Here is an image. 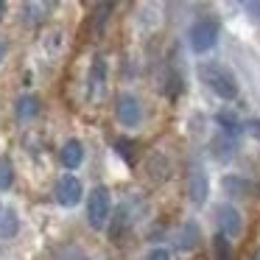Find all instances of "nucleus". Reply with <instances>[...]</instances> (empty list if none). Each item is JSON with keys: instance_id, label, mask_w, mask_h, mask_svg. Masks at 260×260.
<instances>
[{"instance_id": "ddd939ff", "label": "nucleus", "mask_w": 260, "mask_h": 260, "mask_svg": "<svg viewBox=\"0 0 260 260\" xmlns=\"http://www.w3.org/2000/svg\"><path fill=\"white\" fill-rule=\"evenodd\" d=\"M196 243H199V226L193 224V221H187V224L179 230L176 249H179V252H190V249H196Z\"/></svg>"}, {"instance_id": "20e7f679", "label": "nucleus", "mask_w": 260, "mask_h": 260, "mask_svg": "<svg viewBox=\"0 0 260 260\" xmlns=\"http://www.w3.org/2000/svg\"><path fill=\"white\" fill-rule=\"evenodd\" d=\"M81 193H84V187H81L79 176L73 174L59 176L56 185H53V199H56L59 207H76L81 202Z\"/></svg>"}, {"instance_id": "1a4fd4ad", "label": "nucleus", "mask_w": 260, "mask_h": 260, "mask_svg": "<svg viewBox=\"0 0 260 260\" xmlns=\"http://www.w3.org/2000/svg\"><path fill=\"white\" fill-rule=\"evenodd\" d=\"M221 187H224L230 196H235V199H243V196H252V193H254L252 182L243 179V176H235V174L224 176V179H221Z\"/></svg>"}, {"instance_id": "9d476101", "label": "nucleus", "mask_w": 260, "mask_h": 260, "mask_svg": "<svg viewBox=\"0 0 260 260\" xmlns=\"http://www.w3.org/2000/svg\"><path fill=\"white\" fill-rule=\"evenodd\" d=\"M129 224H132L129 207H126V204H120V207L115 210V215H112V224H109V238H112V241H123Z\"/></svg>"}, {"instance_id": "393cba45", "label": "nucleus", "mask_w": 260, "mask_h": 260, "mask_svg": "<svg viewBox=\"0 0 260 260\" xmlns=\"http://www.w3.org/2000/svg\"><path fill=\"white\" fill-rule=\"evenodd\" d=\"M243 9H246V14L254 20V23H260V3H257V0H249Z\"/></svg>"}, {"instance_id": "f3484780", "label": "nucleus", "mask_w": 260, "mask_h": 260, "mask_svg": "<svg viewBox=\"0 0 260 260\" xmlns=\"http://www.w3.org/2000/svg\"><path fill=\"white\" fill-rule=\"evenodd\" d=\"M115 151H118L129 165H135V159H137V143L135 140H129V137H118V140H115Z\"/></svg>"}, {"instance_id": "c85d7f7f", "label": "nucleus", "mask_w": 260, "mask_h": 260, "mask_svg": "<svg viewBox=\"0 0 260 260\" xmlns=\"http://www.w3.org/2000/svg\"><path fill=\"white\" fill-rule=\"evenodd\" d=\"M252 260H260V246L254 249V254H252Z\"/></svg>"}, {"instance_id": "39448f33", "label": "nucleus", "mask_w": 260, "mask_h": 260, "mask_svg": "<svg viewBox=\"0 0 260 260\" xmlns=\"http://www.w3.org/2000/svg\"><path fill=\"white\" fill-rule=\"evenodd\" d=\"M215 224H218V232L224 238H235V235H241V230H243L241 213H238L232 204H218V207H215Z\"/></svg>"}, {"instance_id": "a878e982", "label": "nucleus", "mask_w": 260, "mask_h": 260, "mask_svg": "<svg viewBox=\"0 0 260 260\" xmlns=\"http://www.w3.org/2000/svg\"><path fill=\"white\" fill-rule=\"evenodd\" d=\"M146 260H171V254H168V249H151L146 254Z\"/></svg>"}, {"instance_id": "a211bd4d", "label": "nucleus", "mask_w": 260, "mask_h": 260, "mask_svg": "<svg viewBox=\"0 0 260 260\" xmlns=\"http://www.w3.org/2000/svg\"><path fill=\"white\" fill-rule=\"evenodd\" d=\"M104 79H107V62L101 56H95V62L90 68V95L95 87H104Z\"/></svg>"}, {"instance_id": "bb28decb", "label": "nucleus", "mask_w": 260, "mask_h": 260, "mask_svg": "<svg viewBox=\"0 0 260 260\" xmlns=\"http://www.w3.org/2000/svg\"><path fill=\"white\" fill-rule=\"evenodd\" d=\"M6 53H9V42H6V40H0V62L6 59Z\"/></svg>"}, {"instance_id": "423d86ee", "label": "nucleus", "mask_w": 260, "mask_h": 260, "mask_svg": "<svg viewBox=\"0 0 260 260\" xmlns=\"http://www.w3.org/2000/svg\"><path fill=\"white\" fill-rule=\"evenodd\" d=\"M115 115H118V120L123 126H140V120H143V104L137 101L132 92H123V95L118 98V104H115Z\"/></svg>"}, {"instance_id": "b1692460", "label": "nucleus", "mask_w": 260, "mask_h": 260, "mask_svg": "<svg viewBox=\"0 0 260 260\" xmlns=\"http://www.w3.org/2000/svg\"><path fill=\"white\" fill-rule=\"evenodd\" d=\"M243 129H246L249 135H252L254 140L260 143V118H252V120H246V123H243Z\"/></svg>"}, {"instance_id": "2eb2a0df", "label": "nucleus", "mask_w": 260, "mask_h": 260, "mask_svg": "<svg viewBox=\"0 0 260 260\" xmlns=\"http://www.w3.org/2000/svg\"><path fill=\"white\" fill-rule=\"evenodd\" d=\"M17 230H20V218H17V213L14 210H3V215H0V238H14L17 235Z\"/></svg>"}, {"instance_id": "c756f323", "label": "nucleus", "mask_w": 260, "mask_h": 260, "mask_svg": "<svg viewBox=\"0 0 260 260\" xmlns=\"http://www.w3.org/2000/svg\"><path fill=\"white\" fill-rule=\"evenodd\" d=\"M0 215H3V210H0Z\"/></svg>"}, {"instance_id": "5701e85b", "label": "nucleus", "mask_w": 260, "mask_h": 260, "mask_svg": "<svg viewBox=\"0 0 260 260\" xmlns=\"http://www.w3.org/2000/svg\"><path fill=\"white\" fill-rule=\"evenodd\" d=\"M112 12V3H98L95 6V31L101 34V28H104V23H107V14Z\"/></svg>"}, {"instance_id": "6e6552de", "label": "nucleus", "mask_w": 260, "mask_h": 260, "mask_svg": "<svg viewBox=\"0 0 260 260\" xmlns=\"http://www.w3.org/2000/svg\"><path fill=\"white\" fill-rule=\"evenodd\" d=\"M59 159H62V165L68 171H76L81 162H84V146H81V140H76V137H70L68 143L62 146V151H59Z\"/></svg>"}, {"instance_id": "f8f14e48", "label": "nucleus", "mask_w": 260, "mask_h": 260, "mask_svg": "<svg viewBox=\"0 0 260 260\" xmlns=\"http://www.w3.org/2000/svg\"><path fill=\"white\" fill-rule=\"evenodd\" d=\"M146 171H148V176H151L154 182H165L168 174H171V165H168V159H165L162 154H151L148 162H146Z\"/></svg>"}, {"instance_id": "cd10ccee", "label": "nucleus", "mask_w": 260, "mask_h": 260, "mask_svg": "<svg viewBox=\"0 0 260 260\" xmlns=\"http://www.w3.org/2000/svg\"><path fill=\"white\" fill-rule=\"evenodd\" d=\"M6 17V3H3V0H0V20Z\"/></svg>"}, {"instance_id": "f03ea898", "label": "nucleus", "mask_w": 260, "mask_h": 260, "mask_svg": "<svg viewBox=\"0 0 260 260\" xmlns=\"http://www.w3.org/2000/svg\"><path fill=\"white\" fill-rule=\"evenodd\" d=\"M187 42H190L193 53H207L218 42V20L215 17H199L187 31Z\"/></svg>"}, {"instance_id": "f257e3e1", "label": "nucleus", "mask_w": 260, "mask_h": 260, "mask_svg": "<svg viewBox=\"0 0 260 260\" xmlns=\"http://www.w3.org/2000/svg\"><path fill=\"white\" fill-rule=\"evenodd\" d=\"M199 76H202V81L218 98H224V101H235V98H238V81H235V76H232L224 64L207 62V64L199 68Z\"/></svg>"}, {"instance_id": "0eeeda50", "label": "nucleus", "mask_w": 260, "mask_h": 260, "mask_svg": "<svg viewBox=\"0 0 260 260\" xmlns=\"http://www.w3.org/2000/svg\"><path fill=\"white\" fill-rule=\"evenodd\" d=\"M207 193H210V182H207V174L202 168H190L187 174V196L196 207H202L207 202Z\"/></svg>"}, {"instance_id": "dca6fc26", "label": "nucleus", "mask_w": 260, "mask_h": 260, "mask_svg": "<svg viewBox=\"0 0 260 260\" xmlns=\"http://www.w3.org/2000/svg\"><path fill=\"white\" fill-rule=\"evenodd\" d=\"M53 260H92V257L76 243H64V246H59L53 252Z\"/></svg>"}, {"instance_id": "4468645a", "label": "nucleus", "mask_w": 260, "mask_h": 260, "mask_svg": "<svg viewBox=\"0 0 260 260\" xmlns=\"http://www.w3.org/2000/svg\"><path fill=\"white\" fill-rule=\"evenodd\" d=\"M215 123L221 126V132H224L226 137H235L238 132L243 129V123L238 120V115H235V112H230V109H221V112L215 115Z\"/></svg>"}, {"instance_id": "7ed1b4c3", "label": "nucleus", "mask_w": 260, "mask_h": 260, "mask_svg": "<svg viewBox=\"0 0 260 260\" xmlns=\"http://www.w3.org/2000/svg\"><path fill=\"white\" fill-rule=\"evenodd\" d=\"M112 213V199H109L107 187H92L90 196H87V224L92 230H104L107 226V218Z\"/></svg>"}, {"instance_id": "9b49d317", "label": "nucleus", "mask_w": 260, "mask_h": 260, "mask_svg": "<svg viewBox=\"0 0 260 260\" xmlns=\"http://www.w3.org/2000/svg\"><path fill=\"white\" fill-rule=\"evenodd\" d=\"M14 112H17L20 120H31L40 115V98L37 95H20L14 101Z\"/></svg>"}, {"instance_id": "6ab92c4d", "label": "nucleus", "mask_w": 260, "mask_h": 260, "mask_svg": "<svg viewBox=\"0 0 260 260\" xmlns=\"http://www.w3.org/2000/svg\"><path fill=\"white\" fill-rule=\"evenodd\" d=\"M213 154L218 159H226V157H232L235 154V140L232 137H218V140H213Z\"/></svg>"}, {"instance_id": "412c9836", "label": "nucleus", "mask_w": 260, "mask_h": 260, "mask_svg": "<svg viewBox=\"0 0 260 260\" xmlns=\"http://www.w3.org/2000/svg\"><path fill=\"white\" fill-rule=\"evenodd\" d=\"M45 9L48 6H42V3H25L20 20H23V23H28V25H34V23H40V20H45L42 14H37V12H45Z\"/></svg>"}, {"instance_id": "4be33fe9", "label": "nucleus", "mask_w": 260, "mask_h": 260, "mask_svg": "<svg viewBox=\"0 0 260 260\" xmlns=\"http://www.w3.org/2000/svg\"><path fill=\"white\" fill-rule=\"evenodd\" d=\"M14 182V168L9 157H0V190H9Z\"/></svg>"}, {"instance_id": "aec40b11", "label": "nucleus", "mask_w": 260, "mask_h": 260, "mask_svg": "<svg viewBox=\"0 0 260 260\" xmlns=\"http://www.w3.org/2000/svg\"><path fill=\"white\" fill-rule=\"evenodd\" d=\"M213 254H215V260H232V246H230V238H224L221 232L213 238Z\"/></svg>"}]
</instances>
